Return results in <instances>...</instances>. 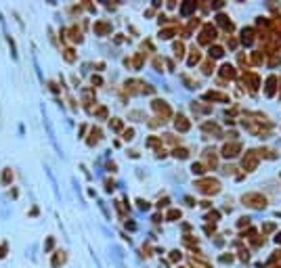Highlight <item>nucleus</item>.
<instances>
[{"mask_svg": "<svg viewBox=\"0 0 281 268\" xmlns=\"http://www.w3.org/2000/svg\"><path fill=\"white\" fill-rule=\"evenodd\" d=\"M2 256H4V249H2V247H0V258H2Z\"/></svg>", "mask_w": 281, "mask_h": 268, "instance_id": "2", "label": "nucleus"}, {"mask_svg": "<svg viewBox=\"0 0 281 268\" xmlns=\"http://www.w3.org/2000/svg\"><path fill=\"white\" fill-rule=\"evenodd\" d=\"M11 178H13L11 176V170H4V172H2V182L8 184V182H11Z\"/></svg>", "mask_w": 281, "mask_h": 268, "instance_id": "1", "label": "nucleus"}]
</instances>
